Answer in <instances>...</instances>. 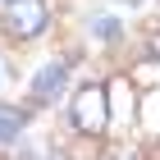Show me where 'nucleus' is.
<instances>
[{
    "instance_id": "nucleus-3",
    "label": "nucleus",
    "mask_w": 160,
    "mask_h": 160,
    "mask_svg": "<svg viewBox=\"0 0 160 160\" xmlns=\"http://www.w3.org/2000/svg\"><path fill=\"white\" fill-rule=\"evenodd\" d=\"M64 87H69V64L50 60L46 69H37V78H32V101H37V105H55V101L64 96Z\"/></svg>"
},
{
    "instance_id": "nucleus-6",
    "label": "nucleus",
    "mask_w": 160,
    "mask_h": 160,
    "mask_svg": "<svg viewBox=\"0 0 160 160\" xmlns=\"http://www.w3.org/2000/svg\"><path fill=\"white\" fill-rule=\"evenodd\" d=\"M92 32H96V37L105 41V46H110V41H119V32H123V28H119V18H110V14H101L96 23H92Z\"/></svg>"
},
{
    "instance_id": "nucleus-1",
    "label": "nucleus",
    "mask_w": 160,
    "mask_h": 160,
    "mask_svg": "<svg viewBox=\"0 0 160 160\" xmlns=\"http://www.w3.org/2000/svg\"><path fill=\"white\" fill-rule=\"evenodd\" d=\"M69 119L82 137H101L110 128V87L105 82H87L73 92V105H69Z\"/></svg>"
},
{
    "instance_id": "nucleus-8",
    "label": "nucleus",
    "mask_w": 160,
    "mask_h": 160,
    "mask_svg": "<svg viewBox=\"0 0 160 160\" xmlns=\"http://www.w3.org/2000/svg\"><path fill=\"white\" fill-rule=\"evenodd\" d=\"M123 5H133V9H137V5H147V0H123Z\"/></svg>"
},
{
    "instance_id": "nucleus-4",
    "label": "nucleus",
    "mask_w": 160,
    "mask_h": 160,
    "mask_svg": "<svg viewBox=\"0 0 160 160\" xmlns=\"http://www.w3.org/2000/svg\"><path fill=\"white\" fill-rule=\"evenodd\" d=\"M28 119H32V110H28V105H14V101H0V147H14V142L23 137Z\"/></svg>"
},
{
    "instance_id": "nucleus-5",
    "label": "nucleus",
    "mask_w": 160,
    "mask_h": 160,
    "mask_svg": "<svg viewBox=\"0 0 160 160\" xmlns=\"http://www.w3.org/2000/svg\"><path fill=\"white\" fill-rule=\"evenodd\" d=\"M101 160H147V151L137 147V142H110V147L101 151Z\"/></svg>"
},
{
    "instance_id": "nucleus-7",
    "label": "nucleus",
    "mask_w": 160,
    "mask_h": 160,
    "mask_svg": "<svg viewBox=\"0 0 160 160\" xmlns=\"http://www.w3.org/2000/svg\"><path fill=\"white\" fill-rule=\"evenodd\" d=\"M147 50H151V55H156V60H160V28H156V32H151V41H147Z\"/></svg>"
},
{
    "instance_id": "nucleus-9",
    "label": "nucleus",
    "mask_w": 160,
    "mask_h": 160,
    "mask_svg": "<svg viewBox=\"0 0 160 160\" xmlns=\"http://www.w3.org/2000/svg\"><path fill=\"white\" fill-rule=\"evenodd\" d=\"M5 78H9V73H5V60H0V82H5Z\"/></svg>"
},
{
    "instance_id": "nucleus-2",
    "label": "nucleus",
    "mask_w": 160,
    "mask_h": 160,
    "mask_svg": "<svg viewBox=\"0 0 160 160\" xmlns=\"http://www.w3.org/2000/svg\"><path fill=\"white\" fill-rule=\"evenodd\" d=\"M46 23H50L46 0H5V18H0V28H5L14 41H37L41 32H46Z\"/></svg>"
}]
</instances>
